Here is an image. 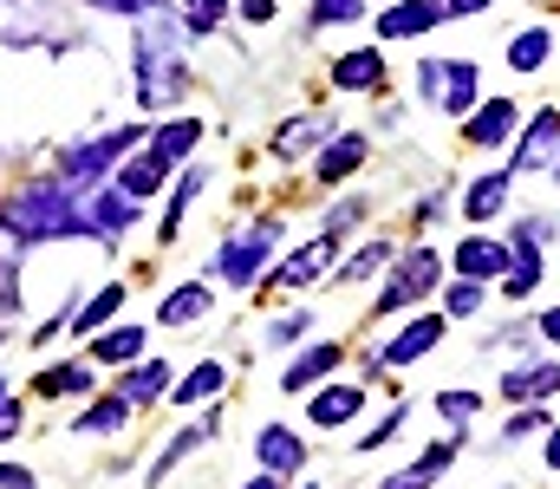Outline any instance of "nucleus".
<instances>
[{
	"mask_svg": "<svg viewBox=\"0 0 560 489\" xmlns=\"http://www.w3.org/2000/svg\"><path fill=\"white\" fill-rule=\"evenodd\" d=\"M125 307V288L112 281V288H98L92 301H85V314H72V333H105V321Z\"/></svg>",
	"mask_w": 560,
	"mask_h": 489,
	"instance_id": "obj_27",
	"label": "nucleus"
},
{
	"mask_svg": "<svg viewBox=\"0 0 560 489\" xmlns=\"http://www.w3.org/2000/svg\"><path fill=\"white\" fill-rule=\"evenodd\" d=\"M385 489H430V484H423L418 470H411V464H405V470H398V477H392V484H385Z\"/></svg>",
	"mask_w": 560,
	"mask_h": 489,
	"instance_id": "obj_47",
	"label": "nucleus"
},
{
	"mask_svg": "<svg viewBox=\"0 0 560 489\" xmlns=\"http://www.w3.org/2000/svg\"><path fill=\"white\" fill-rule=\"evenodd\" d=\"M255 457H261L275 477H293V470H306V444H300L287 424H261V438H255Z\"/></svg>",
	"mask_w": 560,
	"mask_h": 489,
	"instance_id": "obj_13",
	"label": "nucleus"
},
{
	"mask_svg": "<svg viewBox=\"0 0 560 489\" xmlns=\"http://www.w3.org/2000/svg\"><path fill=\"white\" fill-rule=\"evenodd\" d=\"M398 431H405V411H392V418H385V424H372V431H365V438H359V451H378V444H392V438H398Z\"/></svg>",
	"mask_w": 560,
	"mask_h": 489,
	"instance_id": "obj_40",
	"label": "nucleus"
},
{
	"mask_svg": "<svg viewBox=\"0 0 560 489\" xmlns=\"http://www.w3.org/2000/svg\"><path fill=\"white\" fill-rule=\"evenodd\" d=\"M196 189H202V170H189V176L176 183V196H170V209H163V242L176 235V222H183V209L196 202Z\"/></svg>",
	"mask_w": 560,
	"mask_h": 489,
	"instance_id": "obj_36",
	"label": "nucleus"
},
{
	"mask_svg": "<svg viewBox=\"0 0 560 489\" xmlns=\"http://www.w3.org/2000/svg\"><path fill=\"white\" fill-rule=\"evenodd\" d=\"M560 158V112L555 105H541L535 118H528V131L515 138V158H509V170L522 176V170H555Z\"/></svg>",
	"mask_w": 560,
	"mask_h": 489,
	"instance_id": "obj_6",
	"label": "nucleus"
},
{
	"mask_svg": "<svg viewBox=\"0 0 560 489\" xmlns=\"http://www.w3.org/2000/svg\"><path fill=\"white\" fill-rule=\"evenodd\" d=\"M418 92H423V105L463 118L476 105V92H482V66L476 59H436L430 53V59H418Z\"/></svg>",
	"mask_w": 560,
	"mask_h": 489,
	"instance_id": "obj_2",
	"label": "nucleus"
},
{
	"mask_svg": "<svg viewBox=\"0 0 560 489\" xmlns=\"http://www.w3.org/2000/svg\"><path fill=\"white\" fill-rule=\"evenodd\" d=\"M0 229L7 235H20V242H52V235H92L85 229V196L79 189H66L59 176H46V183H33V189H20L7 209H0Z\"/></svg>",
	"mask_w": 560,
	"mask_h": 489,
	"instance_id": "obj_1",
	"label": "nucleus"
},
{
	"mask_svg": "<svg viewBox=\"0 0 560 489\" xmlns=\"http://www.w3.org/2000/svg\"><path fill=\"white\" fill-rule=\"evenodd\" d=\"M548 46H555L548 26H528V33L509 39V66H515V72H541V66H548Z\"/></svg>",
	"mask_w": 560,
	"mask_h": 489,
	"instance_id": "obj_25",
	"label": "nucleus"
},
{
	"mask_svg": "<svg viewBox=\"0 0 560 489\" xmlns=\"http://www.w3.org/2000/svg\"><path fill=\"white\" fill-rule=\"evenodd\" d=\"M248 489H280V477H275V470H261V477H255Z\"/></svg>",
	"mask_w": 560,
	"mask_h": 489,
	"instance_id": "obj_51",
	"label": "nucleus"
},
{
	"mask_svg": "<svg viewBox=\"0 0 560 489\" xmlns=\"http://www.w3.org/2000/svg\"><path fill=\"white\" fill-rule=\"evenodd\" d=\"M143 131L138 125H125V131H112V138H92V144H79V151H72V158L59 163V170H52V176H59V183H66V189H79V196H85V189H92V183H98V176H105V170H112V163H118V151H131V144H138Z\"/></svg>",
	"mask_w": 560,
	"mask_h": 489,
	"instance_id": "obj_3",
	"label": "nucleus"
},
{
	"mask_svg": "<svg viewBox=\"0 0 560 489\" xmlns=\"http://www.w3.org/2000/svg\"><path fill=\"white\" fill-rule=\"evenodd\" d=\"M548 470H560V431L548 438Z\"/></svg>",
	"mask_w": 560,
	"mask_h": 489,
	"instance_id": "obj_50",
	"label": "nucleus"
},
{
	"mask_svg": "<svg viewBox=\"0 0 560 489\" xmlns=\"http://www.w3.org/2000/svg\"><path fill=\"white\" fill-rule=\"evenodd\" d=\"M138 222V196H125L118 183L112 189H85V229L92 235H125Z\"/></svg>",
	"mask_w": 560,
	"mask_h": 489,
	"instance_id": "obj_7",
	"label": "nucleus"
},
{
	"mask_svg": "<svg viewBox=\"0 0 560 489\" xmlns=\"http://www.w3.org/2000/svg\"><path fill=\"white\" fill-rule=\"evenodd\" d=\"M515 118H522V112H515V98H489V105H482V112L463 125V138H469L476 151H495V144H509Z\"/></svg>",
	"mask_w": 560,
	"mask_h": 489,
	"instance_id": "obj_12",
	"label": "nucleus"
},
{
	"mask_svg": "<svg viewBox=\"0 0 560 489\" xmlns=\"http://www.w3.org/2000/svg\"><path fill=\"white\" fill-rule=\"evenodd\" d=\"M20 431V405L13 398H0V438H13Z\"/></svg>",
	"mask_w": 560,
	"mask_h": 489,
	"instance_id": "obj_46",
	"label": "nucleus"
},
{
	"mask_svg": "<svg viewBox=\"0 0 560 489\" xmlns=\"http://www.w3.org/2000/svg\"><path fill=\"white\" fill-rule=\"evenodd\" d=\"M92 7H105V13H156V7H163V0H92Z\"/></svg>",
	"mask_w": 560,
	"mask_h": 489,
	"instance_id": "obj_44",
	"label": "nucleus"
},
{
	"mask_svg": "<svg viewBox=\"0 0 560 489\" xmlns=\"http://www.w3.org/2000/svg\"><path fill=\"white\" fill-rule=\"evenodd\" d=\"M332 85H339V92H378V85H385V53H372V46L339 53V59H332Z\"/></svg>",
	"mask_w": 560,
	"mask_h": 489,
	"instance_id": "obj_11",
	"label": "nucleus"
},
{
	"mask_svg": "<svg viewBox=\"0 0 560 489\" xmlns=\"http://www.w3.org/2000/svg\"><path fill=\"white\" fill-rule=\"evenodd\" d=\"M235 0H183V33H215V20L229 13Z\"/></svg>",
	"mask_w": 560,
	"mask_h": 489,
	"instance_id": "obj_33",
	"label": "nucleus"
},
{
	"mask_svg": "<svg viewBox=\"0 0 560 489\" xmlns=\"http://www.w3.org/2000/svg\"><path fill=\"white\" fill-rule=\"evenodd\" d=\"M209 307H215V294H209V288L196 281V288H176V294H163L156 321H163V326H196L202 314H209Z\"/></svg>",
	"mask_w": 560,
	"mask_h": 489,
	"instance_id": "obj_20",
	"label": "nucleus"
},
{
	"mask_svg": "<svg viewBox=\"0 0 560 489\" xmlns=\"http://www.w3.org/2000/svg\"><path fill=\"white\" fill-rule=\"evenodd\" d=\"M378 268H392V242H365V248H352V261L339 268V281H372Z\"/></svg>",
	"mask_w": 560,
	"mask_h": 489,
	"instance_id": "obj_30",
	"label": "nucleus"
},
{
	"mask_svg": "<svg viewBox=\"0 0 560 489\" xmlns=\"http://www.w3.org/2000/svg\"><path fill=\"white\" fill-rule=\"evenodd\" d=\"M125 424H131V398H125V392L92 398V405H85V418H79V431H92V438H98V431H125Z\"/></svg>",
	"mask_w": 560,
	"mask_h": 489,
	"instance_id": "obj_23",
	"label": "nucleus"
},
{
	"mask_svg": "<svg viewBox=\"0 0 560 489\" xmlns=\"http://www.w3.org/2000/svg\"><path fill=\"white\" fill-rule=\"evenodd\" d=\"M319 131H326V118H293L287 131H275V158H293V151H300V144H313Z\"/></svg>",
	"mask_w": 560,
	"mask_h": 489,
	"instance_id": "obj_35",
	"label": "nucleus"
},
{
	"mask_svg": "<svg viewBox=\"0 0 560 489\" xmlns=\"http://www.w3.org/2000/svg\"><path fill=\"white\" fill-rule=\"evenodd\" d=\"M443 321L450 314H418V321L405 326L385 352H378V365H418L423 352H436V339H443Z\"/></svg>",
	"mask_w": 560,
	"mask_h": 489,
	"instance_id": "obj_9",
	"label": "nucleus"
},
{
	"mask_svg": "<svg viewBox=\"0 0 560 489\" xmlns=\"http://www.w3.org/2000/svg\"><path fill=\"white\" fill-rule=\"evenodd\" d=\"M268 255H275V222L261 216V222H248L242 235H229V242H222L215 275H222V281H235V288H248V281L261 275V261H268Z\"/></svg>",
	"mask_w": 560,
	"mask_h": 489,
	"instance_id": "obj_4",
	"label": "nucleus"
},
{
	"mask_svg": "<svg viewBox=\"0 0 560 489\" xmlns=\"http://www.w3.org/2000/svg\"><path fill=\"white\" fill-rule=\"evenodd\" d=\"M509 183H515V170L476 176V183L463 189V216H469V222H489V216H502V209H509Z\"/></svg>",
	"mask_w": 560,
	"mask_h": 489,
	"instance_id": "obj_16",
	"label": "nucleus"
},
{
	"mask_svg": "<svg viewBox=\"0 0 560 489\" xmlns=\"http://www.w3.org/2000/svg\"><path fill=\"white\" fill-rule=\"evenodd\" d=\"M482 301H489V288L463 275V281L450 288V301H443V314H456V321H476V314H482Z\"/></svg>",
	"mask_w": 560,
	"mask_h": 489,
	"instance_id": "obj_32",
	"label": "nucleus"
},
{
	"mask_svg": "<svg viewBox=\"0 0 560 489\" xmlns=\"http://www.w3.org/2000/svg\"><path fill=\"white\" fill-rule=\"evenodd\" d=\"M118 392H125L131 405H150V398H163V392H170V365H163V359H138V365L125 372V385H118Z\"/></svg>",
	"mask_w": 560,
	"mask_h": 489,
	"instance_id": "obj_22",
	"label": "nucleus"
},
{
	"mask_svg": "<svg viewBox=\"0 0 560 489\" xmlns=\"http://www.w3.org/2000/svg\"><path fill=\"white\" fill-rule=\"evenodd\" d=\"M541 339H555V346H560V307H548V314H541Z\"/></svg>",
	"mask_w": 560,
	"mask_h": 489,
	"instance_id": "obj_48",
	"label": "nucleus"
},
{
	"mask_svg": "<svg viewBox=\"0 0 560 489\" xmlns=\"http://www.w3.org/2000/svg\"><path fill=\"white\" fill-rule=\"evenodd\" d=\"M85 385H92V365H52V372H39V392L46 398H72Z\"/></svg>",
	"mask_w": 560,
	"mask_h": 489,
	"instance_id": "obj_31",
	"label": "nucleus"
},
{
	"mask_svg": "<svg viewBox=\"0 0 560 489\" xmlns=\"http://www.w3.org/2000/svg\"><path fill=\"white\" fill-rule=\"evenodd\" d=\"M359 13H365V0H313V26H346Z\"/></svg>",
	"mask_w": 560,
	"mask_h": 489,
	"instance_id": "obj_38",
	"label": "nucleus"
},
{
	"mask_svg": "<svg viewBox=\"0 0 560 489\" xmlns=\"http://www.w3.org/2000/svg\"><path fill=\"white\" fill-rule=\"evenodd\" d=\"M163 170H170V163H156V158H138V163H125V170H118V189H125V196H156V189H163Z\"/></svg>",
	"mask_w": 560,
	"mask_h": 489,
	"instance_id": "obj_29",
	"label": "nucleus"
},
{
	"mask_svg": "<svg viewBox=\"0 0 560 489\" xmlns=\"http://www.w3.org/2000/svg\"><path fill=\"white\" fill-rule=\"evenodd\" d=\"M209 431H215V418H202V424H189L183 438H170V444L156 451V470H150V484H163V477H170V470H176V464H183V457H189V451L209 438Z\"/></svg>",
	"mask_w": 560,
	"mask_h": 489,
	"instance_id": "obj_26",
	"label": "nucleus"
},
{
	"mask_svg": "<svg viewBox=\"0 0 560 489\" xmlns=\"http://www.w3.org/2000/svg\"><path fill=\"white\" fill-rule=\"evenodd\" d=\"M202 144V118H176V125H156L150 131V158L156 163H183Z\"/></svg>",
	"mask_w": 560,
	"mask_h": 489,
	"instance_id": "obj_19",
	"label": "nucleus"
},
{
	"mask_svg": "<svg viewBox=\"0 0 560 489\" xmlns=\"http://www.w3.org/2000/svg\"><path fill=\"white\" fill-rule=\"evenodd\" d=\"M456 451H463V444H456V438H443V444H430L423 457H411V470H418L423 484H436V477H443V470L456 464Z\"/></svg>",
	"mask_w": 560,
	"mask_h": 489,
	"instance_id": "obj_34",
	"label": "nucleus"
},
{
	"mask_svg": "<svg viewBox=\"0 0 560 489\" xmlns=\"http://www.w3.org/2000/svg\"><path fill=\"white\" fill-rule=\"evenodd\" d=\"M326 261H332V235H319V242L293 248V255H287V268H275L268 281H275V288H306V281H319V275H326Z\"/></svg>",
	"mask_w": 560,
	"mask_h": 489,
	"instance_id": "obj_15",
	"label": "nucleus"
},
{
	"mask_svg": "<svg viewBox=\"0 0 560 489\" xmlns=\"http://www.w3.org/2000/svg\"><path fill=\"white\" fill-rule=\"evenodd\" d=\"M502 392H509L515 405H541V398H555V392H560V365H555V359L509 365V372H502Z\"/></svg>",
	"mask_w": 560,
	"mask_h": 489,
	"instance_id": "obj_10",
	"label": "nucleus"
},
{
	"mask_svg": "<svg viewBox=\"0 0 560 489\" xmlns=\"http://www.w3.org/2000/svg\"><path fill=\"white\" fill-rule=\"evenodd\" d=\"M443 281V268H436V255L430 248H411L405 261H398V275H392V288L378 294V307H372V321H385V314H398V307H411V301H423L430 288Z\"/></svg>",
	"mask_w": 560,
	"mask_h": 489,
	"instance_id": "obj_5",
	"label": "nucleus"
},
{
	"mask_svg": "<svg viewBox=\"0 0 560 489\" xmlns=\"http://www.w3.org/2000/svg\"><path fill=\"white\" fill-rule=\"evenodd\" d=\"M98 365H131V359H143V326H118V333H98Z\"/></svg>",
	"mask_w": 560,
	"mask_h": 489,
	"instance_id": "obj_24",
	"label": "nucleus"
},
{
	"mask_svg": "<svg viewBox=\"0 0 560 489\" xmlns=\"http://www.w3.org/2000/svg\"><path fill=\"white\" fill-rule=\"evenodd\" d=\"M528 431H548V411H541V405H528V411H515L502 438H528Z\"/></svg>",
	"mask_w": 560,
	"mask_h": 489,
	"instance_id": "obj_39",
	"label": "nucleus"
},
{
	"mask_svg": "<svg viewBox=\"0 0 560 489\" xmlns=\"http://www.w3.org/2000/svg\"><path fill=\"white\" fill-rule=\"evenodd\" d=\"M222 379H229V365H222V359H202V365L176 385V405H202L209 392H222Z\"/></svg>",
	"mask_w": 560,
	"mask_h": 489,
	"instance_id": "obj_28",
	"label": "nucleus"
},
{
	"mask_svg": "<svg viewBox=\"0 0 560 489\" xmlns=\"http://www.w3.org/2000/svg\"><path fill=\"white\" fill-rule=\"evenodd\" d=\"M482 7H495V0H450V13H482Z\"/></svg>",
	"mask_w": 560,
	"mask_h": 489,
	"instance_id": "obj_49",
	"label": "nucleus"
},
{
	"mask_svg": "<svg viewBox=\"0 0 560 489\" xmlns=\"http://www.w3.org/2000/svg\"><path fill=\"white\" fill-rule=\"evenodd\" d=\"M365 151H372V144H365L359 131H346V138H332V151H326V158L313 163V170H319V183H339V176H352V170L365 163Z\"/></svg>",
	"mask_w": 560,
	"mask_h": 489,
	"instance_id": "obj_21",
	"label": "nucleus"
},
{
	"mask_svg": "<svg viewBox=\"0 0 560 489\" xmlns=\"http://www.w3.org/2000/svg\"><path fill=\"white\" fill-rule=\"evenodd\" d=\"M436 411L450 424H469V418H482V392H436Z\"/></svg>",
	"mask_w": 560,
	"mask_h": 489,
	"instance_id": "obj_37",
	"label": "nucleus"
},
{
	"mask_svg": "<svg viewBox=\"0 0 560 489\" xmlns=\"http://www.w3.org/2000/svg\"><path fill=\"white\" fill-rule=\"evenodd\" d=\"M436 20H450V0H405V7H385V13H378V39H411V33H430Z\"/></svg>",
	"mask_w": 560,
	"mask_h": 489,
	"instance_id": "obj_8",
	"label": "nucleus"
},
{
	"mask_svg": "<svg viewBox=\"0 0 560 489\" xmlns=\"http://www.w3.org/2000/svg\"><path fill=\"white\" fill-rule=\"evenodd\" d=\"M306 326H313V314H287V321H275V326H268V339H275V346H280V339H300Z\"/></svg>",
	"mask_w": 560,
	"mask_h": 489,
	"instance_id": "obj_42",
	"label": "nucleus"
},
{
	"mask_svg": "<svg viewBox=\"0 0 560 489\" xmlns=\"http://www.w3.org/2000/svg\"><path fill=\"white\" fill-rule=\"evenodd\" d=\"M359 216H365V202H339V209L326 216V235H339V229H352Z\"/></svg>",
	"mask_w": 560,
	"mask_h": 489,
	"instance_id": "obj_43",
	"label": "nucleus"
},
{
	"mask_svg": "<svg viewBox=\"0 0 560 489\" xmlns=\"http://www.w3.org/2000/svg\"><path fill=\"white\" fill-rule=\"evenodd\" d=\"M339 352H346L339 339H319V346H306V352H300V359L280 372V385H287V392H306V385H319V379L339 365Z\"/></svg>",
	"mask_w": 560,
	"mask_h": 489,
	"instance_id": "obj_17",
	"label": "nucleus"
},
{
	"mask_svg": "<svg viewBox=\"0 0 560 489\" xmlns=\"http://www.w3.org/2000/svg\"><path fill=\"white\" fill-rule=\"evenodd\" d=\"M456 268H463L469 281H495V275H509V268H515V255H509L502 242H489V235H469V242L456 248Z\"/></svg>",
	"mask_w": 560,
	"mask_h": 489,
	"instance_id": "obj_14",
	"label": "nucleus"
},
{
	"mask_svg": "<svg viewBox=\"0 0 560 489\" xmlns=\"http://www.w3.org/2000/svg\"><path fill=\"white\" fill-rule=\"evenodd\" d=\"M555 176H560V163H555Z\"/></svg>",
	"mask_w": 560,
	"mask_h": 489,
	"instance_id": "obj_52",
	"label": "nucleus"
},
{
	"mask_svg": "<svg viewBox=\"0 0 560 489\" xmlns=\"http://www.w3.org/2000/svg\"><path fill=\"white\" fill-rule=\"evenodd\" d=\"M235 13H242L248 26H261V20H275L280 13V0H235Z\"/></svg>",
	"mask_w": 560,
	"mask_h": 489,
	"instance_id": "obj_41",
	"label": "nucleus"
},
{
	"mask_svg": "<svg viewBox=\"0 0 560 489\" xmlns=\"http://www.w3.org/2000/svg\"><path fill=\"white\" fill-rule=\"evenodd\" d=\"M0 489H33V470H20V464H0Z\"/></svg>",
	"mask_w": 560,
	"mask_h": 489,
	"instance_id": "obj_45",
	"label": "nucleus"
},
{
	"mask_svg": "<svg viewBox=\"0 0 560 489\" xmlns=\"http://www.w3.org/2000/svg\"><path fill=\"white\" fill-rule=\"evenodd\" d=\"M359 405H365L359 385H326V392H313V411H306V418H313L319 431H339L346 418H359Z\"/></svg>",
	"mask_w": 560,
	"mask_h": 489,
	"instance_id": "obj_18",
	"label": "nucleus"
}]
</instances>
